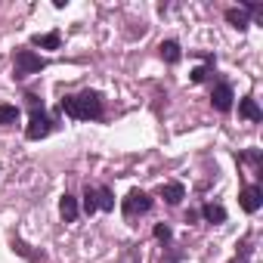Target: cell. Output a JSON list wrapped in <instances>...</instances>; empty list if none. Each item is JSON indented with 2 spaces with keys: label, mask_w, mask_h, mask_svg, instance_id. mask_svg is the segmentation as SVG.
Returning a JSON list of instances; mask_svg holds the SVG:
<instances>
[{
  "label": "cell",
  "mask_w": 263,
  "mask_h": 263,
  "mask_svg": "<svg viewBox=\"0 0 263 263\" xmlns=\"http://www.w3.org/2000/svg\"><path fill=\"white\" fill-rule=\"evenodd\" d=\"M62 111L65 115H71V118H78V121H90V118H99L102 115V99H99V93H81V96H68V99H62Z\"/></svg>",
  "instance_id": "1"
},
{
  "label": "cell",
  "mask_w": 263,
  "mask_h": 263,
  "mask_svg": "<svg viewBox=\"0 0 263 263\" xmlns=\"http://www.w3.org/2000/svg\"><path fill=\"white\" fill-rule=\"evenodd\" d=\"M47 68V59L31 53V50H19L16 53V78H25V74H34V71H44Z\"/></svg>",
  "instance_id": "2"
},
{
  "label": "cell",
  "mask_w": 263,
  "mask_h": 263,
  "mask_svg": "<svg viewBox=\"0 0 263 263\" xmlns=\"http://www.w3.org/2000/svg\"><path fill=\"white\" fill-rule=\"evenodd\" d=\"M146 211H152V198L140 189H130V195L124 198V214L137 217V214H146Z\"/></svg>",
  "instance_id": "3"
},
{
  "label": "cell",
  "mask_w": 263,
  "mask_h": 263,
  "mask_svg": "<svg viewBox=\"0 0 263 263\" xmlns=\"http://www.w3.org/2000/svg\"><path fill=\"white\" fill-rule=\"evenodd\" d=\"M50 130H53V121H50L44 111L34 108V115H31V121H28V127H25V137H28V140H44Z\"/></svg>",
  "instance_id": "4"
},
{
  "label": "cell",
  "mask_w": 263,
  "mask_h": 263,
  "mask_svg": "<svg viewBox=\"0 0 263 263\" xmlns=\"http://www.w3.org/2000/svg\"><path fill=\"white\" fill-rule=\"evenodd\" d=\"M232 87L229 84H220V87H214V93H211V102H214V108L217 111H229L232 108Z\"/></svg>",
  "instance_id": "5"
},
{
  "label": "cell",
  "mask_w": 263,
  "mask_h": 263,
  "mask_svg": "<svg viewBox=\"0 0 263 263\" xmlns=\"http://www.w3.org/2000/svg\"><path fill=\"white\" fill-rule=\"evenodd\" d=\"M260 204H263V189H260V186H248V189L241 192V208H245L248 214H257Z\"/></svg>",
  "instance_id": "6"
},
{
  "label": "cell",
  "mask_w": 263,
  "mask_h": 263,
  "mask_svg": "<svg viewBox=\"0 0 263 263\" xmlns=\"http://www.w3.org/2000/svg\"><path fill=\"white\" fill-rule=\"evenodd\" d=\"M13 251H16L19 257H25L28 263H44V260H47V254H44V251H37V248L25 245L22 238H13Z\"/></svg>",
  "instance_id": "7"
},
{
  "label": "cell",
  "mask_w": 263,
  "mask_h": 263,
  "mask_svg": "<svg viewBox=\"0 0 263 263\" xmlns=\"http://www.w3.org/2000/svg\"><path fill=\"white\" fill-rule=\"evenodd\" d=\"M78 198L74 195H62V201H59V214H62V220L65 223H74L78 220Z\"/></svg>",
  "instance_id": "8"
},
{
  "label": "cell",
  "mask_w": 263,
  "mask_h": 263,
  "mask_svg": "<svg viewBox=\"0 0 263 263\" xmlns=\"http://www.w3.org/2000/svg\"><path fill=\"white\" fill-rule=\"evenodd\" d=\"M161 198H164L167 204H180V201L186 198V189H183L180 183H164V186H161Z\"/></svg>",
  "instance_id": "9"
},
{
  "label": "cell",
  "mask_w": 263,
  "mask_h": 263,
  "mask_svg": "<svg viewBox=\"0 0 263 263\" xmlns=\"http://www.w3.org/2000/svg\"><path fill=\"white\" fill-rule=\"evenodd\" d=\"M158 50H161V59H164V62H171V65H174V62H180V56H183L177 41H164Z\"/></svg>",
  "instance_id": "10"
},
{
  "label": "cell",
  "mask_w": 263,
  "mask_h": 263,
  "mask_svg": "<svg viewBox=\"0 0 263 263\" xmlns=\"http://www.w3.org/2000/svg\"><path fill=\"white\" fill-rule=\"evenodd\" d=\"M238 111H241L248 121H260V118H263V111H260V105H257L254 99H241V102H238Z\"/></svg>",
  "instance_id": "11"
},
{
  "label": "cell",
  "mask_w": 263,
  "mask_h": 263,
  "mask_svg": "<svg viewBox=\"0 0 263 263\" xmlns=\"http://www.w3.org/2000/svg\"><path fill=\"white\" fill-rule=\"evenodd\" d=\"M226 22H229V25H235L238 31H245V28H248V13L232 7V10H226Z\"/></svg>",
  "instance_id": "12"
},
{
  "label": "cell",
  "mask_w": 263,
  "mask_h": 263,
  "mask_svg": "<svg viewBox=\"0 0 263 263\" xmlns=\"http://www.w3.org/2000/svg\"><path fill=\"white\" fill-rule=\"evenodd\" d=\"M31 44H34V47H44V50H59V34H56V31H53V34H34Z\"/></svg>",
  "instance_id": "13"
},
{
  "label": "cell",
  "mask_w": 263,
  "mask_h": 263,
  "mask_svg": "<svg viewBox=\"0 0 263 263\" xmlns=\"http://www.w3.org/2000/svg\"><path fill=\"white\" fill-rule=\"evenodd\" d=\"M96 208H99V211H111V208H115L111 189H105V186H99V189H96Z\"/></svg>",
  "instance_id": "14"
},
{
  "label": "cell",
  "mask_w": 263,
  "mask_h": 263,
  "mask_svg": "<svg viewBox=\"0 0 263 263\" xmlns=\"http://www.w3.org/2000/svg\"><path fill=\"white\" fill-rule=\"evenodd\" d=\"M201 214H204V220H208V223H223V220H226V211H223L220 204H204V211H201Z\"/></svg>",
  "instance_id": "15"
},
{
  "label": "cell",
  "mask_w": 263,
  "mask_h": 263,
  "mask_svg": "<svg viewBox=\"0 0 263 263\" xmlns=\"http://www.w3.org/2000/svg\"><path fill=\"white\" fill-rule=\"evenodd\" d=\"M118 263H143V254H140V248H137V245L124 248V251H121V257H118Z\"/></svg>",
  "instance_id": "16"
},
{
  "label": "cell",
  "mask_w": 263,
  "mask_h": 263,
  "mask_svg": "<svg viewBox=\"0 0 263 263\" xmlns=\"http://www.w3.org/2000/svg\"><path fill=\"white\" fill-rule=\"evenodd\" d=\"M16 121H19L16 105H0V124H16Z\"/></svg>",
  "instance_id": "17"
},
{
  "label": "cell",
  "mask_w": 263,
  "mask_h": 263,
  "mask_svg": "<svg viewBox=\"0 0 263 263\" xmlns=\"http://www.w3.org/2000/svg\"><path fill=\"white\" fill-rule=\"evenodd\" d=\"M84 211H87V214H96V211H99V208H96V189H90V186H87V192H84Z\"/></svg>",
  "instance_id": "18"
},
{
  "label": "cell",
  "mask_w": 263,
  "mask_h": 263,
  "mask_svg": "<svg viewBox=\"0 0 263 263\" xmlns=\"http://www.w3.org/2000/svg\"><path fill=\"white\" fill-rule=\"evenodd\" d=\"M171 235H174V232H171L167 223H158V226H155V238H158V241H171Z\"/></svg>",
  "instance_id": "19"
},
{
  "label": "cell",
  "mask_w": 263,
  "mask_h": 263,
  "mask_svg": "<svg viewBox=\"0 0 263 263\" xmlns=\"http://www.w3.org/2000/svg\"><path fill=\"white\" fill-rule=\"evenodd\" d=\"M189 78H192V84H201V81L208 78V68H195V71H192Z\"/></svg>",
  "instance_id": "20"
}]
</instances>
